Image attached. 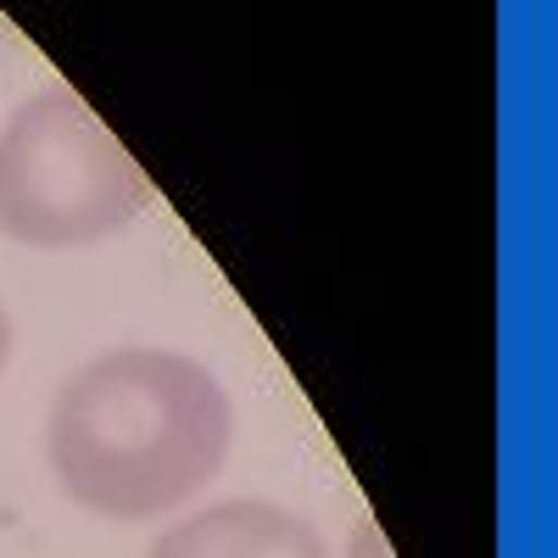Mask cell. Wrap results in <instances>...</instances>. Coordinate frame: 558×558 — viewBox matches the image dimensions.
Masks as SVG:
<instances>
[{"mask_svg": "<svg viewBox=\"0 0 558 558\" xmlns=\"http://www.w3.org/2000/svg\"><path fill=\"white\" fill-rule=\"evenodd\" d=\"M7 363H12V318L0 307V375H7Z\"/></svg>", "mask_w": 558, "mask_h": 558, "instance_id": "277c9868", "label": "cell"}, {"mask_svg": "<svg viewBox=\"0 0 558 558\" xmlns=\"http://www.w3.org/2000/svg\"><path fill=\"white\" fill-rule=\"evenodd\" d=\"M229 447L235 402L223 380L173 347H112L62 380L45 418V458L73 508L140 525L196 502Z\"/></svg>", "mask_w": 558, "mask_h": 558, "instance_id": "6da1fadb", "label": "cell"}, {"mask_svg": "<svg viewBox=\"0 0 558 558\" xmlns=\"http://www.w3.org/2000/svg\"><path fill=\"white\" fill-rule=\"evenodd\" d=\"M151 207V179L73 89H39L0 129V235L34 252L107 246Z\"/></svg>", "mask_w": 558, "mask_h": 558, "instance_id": "7a4b0ae2", "label": "cell"}, {"mask_svg": "<svg viewBox=\"0 0 558 558\" xmlns=\"http://www.w3.org/2000/svg\"><path fill=\"white\" fill-rule=\"evenodd\" d=\"M146 558H324V536L279 502L229 497L168 525Z\"/></svg>", "mask_w": 558, "mask_h": 558, "instance_id": "3957f363", "label": "cell"}]
</instances>
